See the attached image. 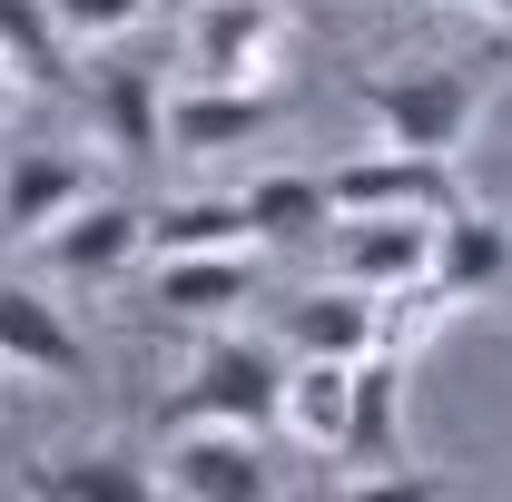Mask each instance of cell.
Returning <instances> with one entry per match:
<instances>
[{
    "mask_svg": "<svg viewBox=\"0 0 512 502\" xmlns=\"http://www.w3.org/2000/svg\"><path fill=\"white\" fill-rule=\"evenodd\" d=\"M168 424H286V365L256 345V335H207L188 355V384L168 394Z\"/></svg>",
    "mask_w": 512,
    "mask_h": 502,
    "instance_id": "obj_1",
    "label": "cell"
},
{
    "mask_svg": "<svg viewBox=\"0 0 512 502\" xmlns=\"http://www.w3.org/2000/svg\"><path fill=\"white\" fill-rule=\"evenodd\" d=\"M355 99L375 109L384 148H424V158H453L473 119H483V79L473 69H404V79H355Z\"/></svg>",
    "mask_w": 512,
    "mask_h": 502,
    "instance_id": "obj_2",
    "label": "cell"
},
{
    "mask_svg": "<svg viewBox=\"0 0 512 502\" xmlns=\"http://www.w3.org/2000/svg\"><path fill=\"white\" fill-rule=\"evenodd\" d=\"M325 188H335V217H453V207H473L453 158H424V148L345 158V168H325Z\"/></svg>",
    "mask_w": 512,
    "mask_h": 502,
    "instance_id": "obj_3",
    "label": "cell"
},
{
    "mask_svg": "<svg viewBox=\"0 0 512 502\" xmlns=\"http://www.w3.org/2000/svg\"><path fill=\"white\" fill-rule=\"evenodd\" d=\"M158 493H178V502H266L276 473H266V453H256L247 424H168Z\"/></svg>",
    "mask_w": 512,
    "mask_h": 502,
    "instance_id": "obj_4",
    "label": "cell"
},
{
    "mask_svg": "<svg viewBox=\"0 0 512 502\" xmlns=\"http://www.w3.org/2000/svg\"><path fill=\"white\" fill-rule=\"evenodd\" d=\"M99 197V168L79 158V148H10L0 158V237H50L69 207H89Z\"/></svg>",
    "mask_w": 512,
    "mask_h": 502,
    "instance_id": "obj_5",
    "label": "cell"
},
{
    "mask_svg": "<svg viewBox=\"0 0 512 502\" xmlns=\"http://www.w3.org/2000/svg\"><path fill=\"white\" fill-rule=\"evenodd\" d=\"M286 0H197L188 10V69L197 79H266L286 40Z\"/></svg>",
    "mask_w": 512,
    "mask_h": 502,
    "instance_id": "obj_6",
    "label": "cell"
},
{
    "mask_svg": "<svg viewBox=\"0 0 512 502\" xmlns=\"http://www.w3.org/2000/svg\"><path fill=\"white\" fill-rule=\"evenodd\" d=\"M138 256H148V217H138V207H119V197L69 207L60 227L40 237V266H50V276H69V286H109V276H128Z\"/></svg>",
    "mask_w": 512,
    "mask_h": 502,
    "instance_id": "obj_7",
    "label": "cell"
},
{
    "mask_svg": "<svg viewBox=\"0 0 512 502\" xmlns=\"http://www.w3.org/2000/svg\"><path fill=\"white\" fill-rule=\"evenodd\" d=\"M276 128V89L266 79H197L168 99V148L178 158H217V148H247Z\"/></svg>",
    "mask_w": 512,
    "mask_h": 502,
    "instance_id": "obj_8",
    "label": "cell"
},
{
    "mask_svg": "<svg viewBox=\"0 0 512 502\" xmlns=\"http://www.w3.org/2000/svg\"><path fill=\"white\" fill-rule=\"evenodd\" d=\"M434 227L444 217H335V276L345 286H414L434 276Z\"/></svg>",
    "mask_w": 512,
    "mask_h": 502,
    "instance_id": "obj_9",
    "label": "cell"
},
{
    "mask_svg": "<svg viewBox=\"0 0 512 502\" xmlns=\"http://www.w3.org/2000/svg\"><path fill=\"white\" fill-rule=\"evenodd\" d=\"M345 483L355 473H394L404 463V355H355V414H345V443H335Z\"/></svg>",
    "mask_w": 512,
    "mask_h": 502,
    "instance_id": "obj_10",
    "label": "cell"
},
{
    "mask_svg": "<svg viewBox=\"0 0 512 502\" xmlns=\"http://www.w3.org/2000/svg\"><path fill=\"white\" fill-rule=\"evenodd\" d=\"M0 365L10 375H40V384H79L89 375V345L40 286H0Z\"/></svg>",
    "mask_w": 512,
    "mask_h": 502,
    "instance_id": "obj_11",
    "label": "cell"
},
{
    "mask_svg": "<svg viewBox=\"0 0 512 502\" xmlns=\"http://www.w3.org/2000/svg\"><path fill=\"white\" fill-rule=\"evenodd\" d=\"M89 128H99V148H119V158H158L168 148V79L158 69H99L89 79Z\"/></svg>",
    "mask_w": 512,
    "mask_h": 502,
    "instance_id": "obj_12",
    "label": "cell"
},
{
    "mask_svg": "<svg viewBox=\"0 0 512 502\" xmlns=\"http://www.w3.org/2000/svg\"><path fill=\"white\" fill-rule=\"evenodd\" d=\"M20 493L30 502H148L158 493V473L119 453V443H89V453H40L30 473H20Z\"/></svg>",
    "mask_w": 512,
    "mask_h": 502,
    "instance_id": "obj_13",
    "label": "cell"
},
{
    "mask_svg": "<svg viewBox=\"0 0 512 502\" xmlns=\"http://www.w3.org/2000/svg\"><path fill=\"white\" fill-rule=\"evenodd\" d=\"M158 306L217 325V315L256 306V247H207V256H158Z\"/></svg>",
    "mask_w": 512,
    "mask_h": 502,
    "instance_id": "obj_14",
    "label": "cell"
},
{
    "mask_svg": "<svg viewBox=\"0 0 512 502\" xmlns=\"http://www.w3.org/2000/svg\"><path fill=\"white\" fill-rule=\"evenodd\" d=\"M375 335H384L375 286H345V276L286 306V345H296V355H345V365H355V355H375Z\"/></svg>",
    "mask_w": 512,
    "mask_h": 502,
    "instance_id": "obj_15",
    "label": "cell"
},
{
    "mask_svg": "<svg viewBox=\"0 0 512 502\" xmlns=\"http://www.w3.org/2000/svg\"><path fill=\"white\" fill-rule=\"evenodd\" d=\"M434 276H444L453 306L493 296V286L512 276V227H503V217H483V207H453L444 227H434Z\"/></svg>",
    "mask_w": 512,
    "mask_h": 502,
    "instance_id": "obj_16",
    "label": "cell"
},
{
    "mask_svg": "<svg viewBox=\"0 0 512 502\" xmlns=\"http://www.w3.org/2000/svg\"><path fill=\"white\" fill-rule=\"evenodd\" d=\"M247 227H256V247H306V237L335 227V188L306 178V168H266V178H247Z\"/></svg>",
    "mask_w": 512,
    "mask_h": 502,
    "instance_id": "obj_17",
    "label": "cell"
},
{
    "mask_svg": "<svg viewBox=\"0 0 512 502\" xmlns=\"http://www.w3.org/2000/svg\"><path fill=\"white\" fill-rule=\"evenodd\" d=\"M345 414H355V365L345 355H296L286 365V434L335 453L345 443Z\"/></svg>",
    "mask_w": 512,
    "mask_h": 502,
    "instance_id": "obj_18",
    "label": "cell"
},
{
    "mask_svg": "<svg viewBox=\"0 0 512 502\" xmlns=\"http://www.w3.org/2000/svg\"><path fill=\"white\" fill-rule=\"evenodd\" d=\"M207 247H256L247 188L237 197H168V207H148V256H207Z\"/></svg>",
    "mask_w": 512,
    "mask_h": 502,
    "instance_id": "obj_19",
    "label": "cell"
},
{
    "mask_svg": "<svg viewBox=\"0 0 512 502\" xmlns=\"http://www.w3.org/2000/svg\"><path fill=\"white\" fill-rule=\"evenodd\" d=\"M0 60L20 69L30 89H60V69H69L60 0H0Z\"/></svg>",
    "mask_w": 512,
    "mask_h": 502,
    "instance_id": "obj_20",
    "label": "cell"
},
{
    "mask_svg": "<svg viewBox=\"0 0 512 502\" xmlns=\"http://www.w3.org/2000/svg\"><path fill=\"white\" fill-rule=\"evenodd\" d=\"M375 315H384V335H375L384 355H414V345H424V335L453 315V296H444V276H414V286H384Z\"/></svg>",
    "mask_w": 512,
    "mask_h": 502,
    "instance_id": "obj_21",
    "label": "cell"
},
{
    "mask_svg": "<svg viewBox=\"0 0 512 502\" xmlns=\"http://www.w3.org/2000/svg\"><path fill=\"white\" fill-rule=\"evenodd\" d=\"M138 20H148V0H60L69 50H99V40H119V30H138Z\"/></svg>",
    "mask_w": 512,
    "mask_h": 502,
    "instance_id": "obj_22",
    "label": "cell"
},
{
    "mask_svg": "<svg viewBox=\"0 0 512 502\" xmlns=\"http://www.w3.org/2000/svg\"><path fill=\"white\" fill-rule=\"evenodd\" d=\"M20 89H30V79H20V69L0 60V119H10V99H20Z\"/></svg>",
    "mask_w": 512,
    "mask_h": 502,
    "instance_id": "obj_23",
    "label": "cell"
},
{
    "mask_svg": "<svg viewBox=\"0 0 512 502\" xmlns=\"http://www.w3.org/2000/svg\"><path fill=\"white\" fill-rule=\"evenodd\" d=\"M453 10H493V20H512V0H453Z\"/></svg>",
    "mask_w": 512,
    "mask_h": 502,
    "instance_id": "obj_24",
    "label": "cell"
},
{
    "mask_svg": "<svg viewBox=\"0 0 512 502\" xmlns=\"http://www.w3.org/2000/svg\"><path fill=\"white\" fill-rule=\"evenodd\" d=\"M286 10H306V0H286Z\"/></svg>",
    "mask_w": 512,
    "mask_h": 502,
    "instance_id": "obj_25",
    "label": "cell"
}]
</instances>
